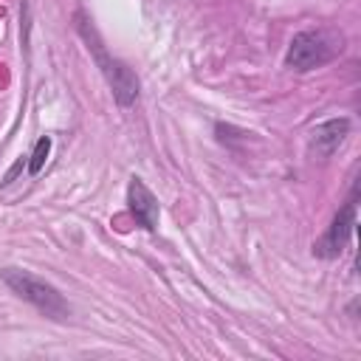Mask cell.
<instances>
[{
  "label": "cell",
  "instance_id": "3957f363",
  "mask_svg": "<svg viewBox=\"0 0 361 361\" xmlns=\"http://www.w3.org/2000/svg\"><path fill=\"white\" fill-rule=\"evenodd\" d=\"M341 37L324 31V28H316V31H299L293 34L290 45H288V54H285V65L290 71H313V68H322L327 65L336 54H341Z\"/></svg>",
  "mask_w": 361,
  "mask_h": 361
},
{
  "label": "cell",
  "instance_id": "8992f818",
  "mask_svg": "<svg viewBox=\"0 0 361 361\" xmlns=\"http://www.w3.org/2000/svg\"><path fill=\"white\" fill-rule=\"evenodd\" d=\"M350 133V118H330V121H322L310 130V152L316 158H330L347 138Z\"/></svg>",
  "mask_w": 361,
  "mask_h": 361
},
{
  "label": "cell",
  "instance_id": "6da1fadb",
  "mask_svg": "<svg viewBox=\"0 0 361 361\" xmlns=\"http://www.w3.org/2000/svg\"><path fill=\"white\" fill-rule=\"evenodd\" d=\"M76 31H79L82 39L87 42V51H90V56L96 59V65L102 68V73H104V79H107V85H110L116 102H118L121 107H130V104L138 99V76H135L121 59H116V56L107 54V48H104V42H102L99 31L93 28L90 17H87L85 11H76Z\"/></svg>",
  "mask_w": 361,
  "mask_h": 361
},
{
  "label": "cell",
  "instance_id": "7a4b0ae2",
  "mask_svg": "<svg viewBox=\"0 0 361 361\" xmlns=\"http://www.w3.org/2000/svg\"><path fill=\"white\" fill-rule=\"evenodd\" d=\"M0 279L11 288V293H17L28 305H34L42 316L56 319V322H62V319L71 316L68 302L62 299V293L51 282L39 279V276H34V274H28L23 268H0Z\"/></svg>",
  "mask_w": 361,
  "mask_h": 361
},
{
  "label": "cell",
  "instance_id": "ba28073f",
  "mask_svg": "<svg viewBox=\"0 0 361 361\" xmlns=\"http://www.w3.org/2000/svg\"><path fill=\"white\" fill-rule=\"evenodd\" d=\"M23 166H28V161H25V158H17V161H14V166H11V169L6 172V178H3V186H8V183L23 172Z\"/></svg>",
  "mask_w": 361,
  "mask_h": 361
},
{
  "label": "cell",
  "instance_id": "5b68a950",
  "mask_svg": "<svg viewBox=\"0 0 361 361\" xmlns=\"http://www.w3.org/2000/svg\"><path fill=\"white\" fill-rule=\"evenodd\" d=\"M127 209L141 228H147V231L158 228V200L141 178H130V183H127Z\"/></svg>",
  "mask_w": 361,
  "mask_h": 361
},
{
  "label": "cell",
  "instance_id": "52a82bcc",
  "mask_svg": "<svg viewBox=\"0 0 361 361\" xmlns=\"http://www.w3.org/2000/svg\"><path fill=\"white\" fill-rule=\"evenodd\" d=\"M48 152H51V138H48V135L37 138V144H34V149H31V155H28V175H39V172H42Z\"/></svg>",
  "mask_w": 361,
  "mask_h": 361
},
{
  "label": "cell",
  "instance_id": "277c9868",
  "mask_svg": "<svg viewBox=\"0 0 361 361\" xmlns=\"http://www.w3.org/2000/svg\"><path fill=\"white\" fill-rule=\"evenodd\" d=\"M353 226H355V186L350 192V200L336 212V217L327 226V231L313 243V254L316 257H324V259L338 257L347 248L350 237H353Z\"/></svg>",
  "mask_w": 361,
  "mask_h": 361
}]
</instances>
